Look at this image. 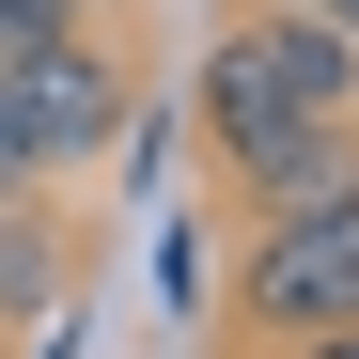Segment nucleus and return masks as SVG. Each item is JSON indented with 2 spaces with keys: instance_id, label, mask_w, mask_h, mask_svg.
Returning <instances> with one entry per match:
<instances>
[{
  "instance_id": "1",
  "label": "nucleus",
  "mask_w": 359,
  "mask_h": 359,
  "mask_svg": "<svg viewBox=\"0 0 359 359\" xmlns=\"http://www.w3.org/2000/svg\"><path fill=\"white\" fill-rule=\"evenodd\" d=\"M234 313H250L266 344H328V328H359V188L266 219L250 266H234Z\"/></svg>"
},
{
  "instance_id": "2",
  "label": "nucleus",
  "mask_w": 359,
  "mask_h": 359,
  "mask_svg": "<svg viewBox=\"0 0 359 359\" xmlns=\"http://www.w3.org/2000/svg\"><path fill=\"white\" fill-rule=\"evenodd\" d=\"M0 126L32 141V172H79V156H109V141H126V63H109L94 32L32 47V63L0 79Z\"/></svg>"
},
{
  "instance_id": "3",
  "label": "nucleus",
  "mask_w": 359,
  "mask_h": 359,
  "mask_svg": "<svg viewBox=\"0 0 359 359\" xmlns=\"http://www.w3.org/2000/svg\"><path fill=\"white\" fill-rule=\"evenodd\" d=\"M281 126H297V94H281V47H266V16H250V32L203 47V141H219V172H234V156L281 141Z\"/></svg>"
},
{
  "instance_id": "4",
  "label": "nucleus",
  "mask_w": 359,
  "mask_h": 359,
  "mask_svg": "<svg viewBox=\"0 0 359 359\" xmlns=\"http://www.w3.org/2000/svg\"><path fill=\"white\" fill-rule=\"evenodd\" d=\"M234 188H250L266 219L344 203V188H359V126H281V141H250V156H234Z\"/></svg>"
},
{
  "instance_id": "5",
  "label": "nucleus",
  "mask_w": 359,
  "mask_h": 359,
  "mask_svg": "<svg viewBox=\"0 0 359 359\" xmlns=\"http://www.w3.org/2000/svg\"><path fill=\"white\" fill-rule=\"evenodd\" d=\"M63 313V234H47V203H0V344Z\"/></svg>"
},
{
  "instance_id": "6",
  "label": "nucleus",
  "mask_w": 359,
  "mask_h": 359,
  "mask_svg": "<svg viewBox=\"0 0 359 359\" xmlns=\"http://www.w3.org/2000/svg\"><path fill=\"white\" fill-rule=\"evenodd\" d=\"M63 32H79V0H0V79H16L32 47H63Z\"/></svg>"
},
{
  "instance_id": "7",
  "label": "nucleus",
  "mask_w": 359,
  "mask_h": 359,
  "mask_svg": "<svg viewBox=\"0 0 359 359\" xmlns=\"http://www.w3.org/2000/svg\"><path fill=\"white\" fill-rule=\"evenodd\" d=\"M32 188H47V172H32V141L0 126V203H32Z\"/></svg>"
},
{
  "instance_id": "8",
  "label": "nucleus",
  "mask_w": 359,
  "mask_h": 359,
  "mask_svg": "<svg viewBox=\"0 0 359 359\" xmlns=\"http://www.w3.org/2000/svg\"><path fill=\"white\" fill-rule=\"evenodd\" d=\"M266 16H328V32H359V0H266Z\"/></svg>"
},
{
  "instance_id": "9",
  "label": "nucleus",
  "mask_w": 359,
  "mask_h": 359,
  "mask_svg": "<svg viewBox=\"0 0 359 359\" xmlns=\"http://www.w3.org/2000/svg\"><path fill=\"white\" fill-rule=\"evenodd\" d=\"M281 359H359V328H328V344H281Z\"/></svg>"
},
{
  "instance_id": "10",
  "label": "nucleus",
  "mask_w": 359,
  "mask_h": 359,
  "mask_svg": "<svg viewBox=\"0 0 359 359\" xmlns=\"http://www.w3.org/2000/svg\"><path fill=\"white\" fill-rule=\"evenodd\" d=\"M79 16H94V0H79Z\"/></svg>"
}]
</instances>
